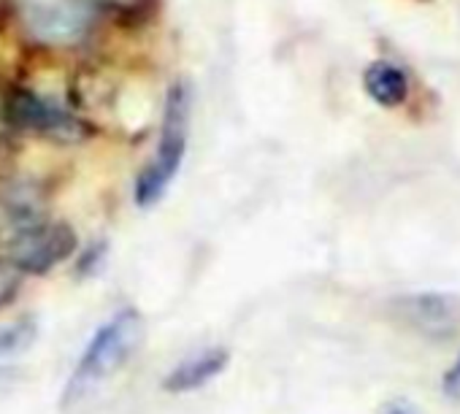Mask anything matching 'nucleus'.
<instances>
[{
    "label": "nucleus",
    "mask_w": 460,
    "mask_h": 414,
    "mask_svg": "<svg viewBox=\"0 0 460 414\" xmlns=\"http://www.w3.org/2000/svg\"><path fill=\"white\" fill-rule=\"evenodd\" d=\"M4 263L22 274H47L76 252V233L66 223L31 220L4 242Z\"/></svg>",
    "instance_id": "20e7f679"
},
{
    "label": "nucleus",
    "mask_w": 460,
    "mask_h": 414,
    "mask_svg": "<svg viewBox=\"0 0 460 414\" xmlns=\"http://www.w3.org/2000/svg\"><path fill=\"white\" fill-rule=\"evenodd\" d=\"M227 366V352L225 349H206L200 355H192L181 360L163 382L165 390L171 392H190L203 384H208L217 374H222Z\"/></svg>",
    "instance_id": "423d86ee"
},
{
    "label": "nucleus",
    "mask_w": 460,
    "mask_h": 414,
    "mask_svg": "<svg viewBox=\"0 0 460 414\" xmlns=\"http://www.w3.org/2000/svg\"><path fill=\"white\" fill-rule=\"evenodd\" d=\"M363 87L371 95V101H376L385 109H395L409 98V74L395 63L376 60L366 68Z\"/></svg>",
    "instance_id": "0eeeda50"
},
{
    "label": "nucleus",
    "mask_w": 460,
    "mask_h": 414,
    "mask_svg": "<svg viewBox=\"0 0 460 414\" xmlns=\"http://www.w3.org/2000/svg\"><path fill=\"white\" fill-rule=\"evenodd\" d=\"M33 336H36V325L31 320H20L14 325L0 328V357H6V355L22 349L25 344H31Z\"/></svg>",
    "instance_id": "1a4fd4ad"
},
{
    "label": "nucleus",
    "mask_w": 460,
    "mask_h": 414,
    "mask_svg": "<svg viewBox=\"0 0 460 414\" xmlns=\"http://www.w3.org/2000/svg\"><path fill=\"white\" fill-rule=\"evenodd\" d=\"M393 414H406V411H393Z\"/></svg>",
    "instance_id": "f8f14e48"
},
{
    "label": "nucleus",
    "mask_w": 460,
    "mask_h": 414,
    "mask_svg": "<svg viewBox=\"0 0 460 414\" xmlns=\"http://www.w3.org/2000/svg\"><path fill=\"white\" fill-rule=\"evenodd\" d=\"M190 90L187 84L176 82L168 95H165V109H163V125H160V138L152 160L144 165V171L136 179V200L138 206H152L157 203L171 181L176 179L181 160L187 154V138H190Z\"/></svg>",
    "instance_id": "f03ea898"
},
{
    "label": "nucleus",
    "mask_w": 460,
    "mask_h": 414,
    "mask_svg": "<svg viewBox=\"0 0 460 414\" xmlns=\"http://www.w3.org/2000/svg\"><path fill=\"white\" fill-rule=\"evenodd\" d=\"M4 109H6V122L12 128L41 136V138L79 141L87 133L84 122L74 111H68L58 101H52L41 92H33V90H14L6 98Z\"/></svg>",
    "instance_id": "39448f33"
},
{
    "label": "nucleus",
    "mask_w": 460,
    "mask_h": 414,
    "mask_svg": "<svg viewBox=\"0 0 460 414\" xmlns=\"http://www.w3.org/2000/svg\"><path fill=\"white\" fill-rule=\"evenodd\" d=\"M409 317L414 325H420L425 333H452V328L460 322L457 304L441 295H420L409 304Z\"/></svg>",
    "instance_id": "6e6552de"
},
{
    "label": "nucleus",
    "mask_w": 460,
    "mask_h": 414,
    "mask_svg": "<svg viewBox=\"0 0 460 414\" xmlns=\"http://www.w3.org/2000/svg\"><path fill=\"white\" fill-rule=\"evenodd\" d=\"M444 392L452 401H460V357L455 360V366L444 374Z\"/></svg>",
    "instance_id": "9b49d317"
},
{
    "label": "nucleus",
    "mask_w": 460,
    "mask_h": 414,
    "mask_svg": "<svg viewBox=\"0 0 460 414\" xmlns=\"http://www.w3.org/2000/svg\"><path fill=\"white\" fill-rule=\"evenodd\" d=\"M17 290H20V274L9 269L6 263H0V306L12 304Z\"/></svg>",
    "instance_id": "9d476101"
},
{
    "label": "nucleus",
    "mask_w": 460,
    "mask_h": 414,
    "mask_svg": "<svg viewBox=\"0 0 460 414\" xmlns=\"http://www.w3.org/2000/svg\"><path fill=\"white\" fill-rule=\"evenodd\" d=\"M20 33L44 49H68L82 44L95 22V0H12Z\"/></svg>",
    "instance_id": "f257e3e1"
},
{
    "label": "nucleus",
    "mask_w": 460,
    "mask_h": 414,
    "mask_svg": "<svg viewBox=\"0 0 460 414\" xmlns=\"http://www.w3.org/2000/svg\"><path fill=\"white\" fill-rule=\"evenodd\" d=\"M141 336H144V322H141L138 312H133V309H122L106 325H101L71 374L68 398L82 395L101 379L119 371L125 366V360L141 344Z\"/></svg>",
    "instance_id": "7ed1b4c3"
}]
</instances>
